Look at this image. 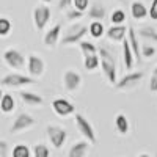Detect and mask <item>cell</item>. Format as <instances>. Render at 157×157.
<instances>
[{"label":"cell","mask_w":157,"mask_h":157,"mask_svg":"<svg viewBox=\"0 0 157 157\" xmlns=\"http://www.w3.org/2000/svg\"><path fill=\"white\" fill-rule=\"evenodd\" d=\"M98 57H99V63H101V68L105 74L107 80L110 85L116 83V61L112 55V52L107 47H99L98 49Z\"/></svg>","instance_id":"6da1fadb"},{"label":"cell","mask_w":157,"mask_h":157,"mask_svg":"<svg viewBox=\"0 0 157 157\" xmlns=\"http://www.w3.org/2000/svg\"><path fill=\"white\" fill-rule=\"evenodd\" d=\"M74 121H75V127H77V130L85 137V140L90 143V145H94L98 138H96V132H94L93 126H91V123L86 120V118H85L82 113H75Z\"/></svg>","instance_id":"7a4b0ae2"},{"label":"cell","mask_w":157,"mask_h":157,"mask_svg":"<svg viewBox=\"0 0 157 157\" xmlns=\"http://www.w3.org/2000/svg\"><path fill=\"white\" fill-rule=\"evenodd\" d=\"M46 132H47V137L52 143V146H54L55 149H61L64 141H66V138H68L66 129L61 127V126H57V124H49L46 127Z\"/></svg>","instance_id":"3957f363"},{"label":"cell","mask_w":157,"mask_h":157,"mask_svg":"<svg viewBox=\"0 0 157 157\" xmlns=\"http://www.w3.org/2000/svg\"><path fill=\"white\" fill-rule=\"evenodd\" d=\"M88 33V27L82 24H75L74 27H71L66 35L63 36L61 44L63 46H72V44H78L80 41H83V36Z\"/></svg>","instance_id":"277c9868"},{"label":"cell","mask_w":157,"mask_h":157,"mask_svg":"<svg viewBox=\"0 0 157 157\" xmlns=\"http://www.w3.org/2000/svg\"><path fill=\"white\" fill-rule=\"evenodd\" d=\"M32 83H35V78H32L30 75L19 74V72L6 74L0 80V85H3V86H24V85H32Z\"/></svg>","instance_id":"5b68a950"},{"label":"cell","mask_w":157,"mask_h":157,"mask_svg":"<svg viewBox=\"0 0 157 157\" xmlns=\"http://www.w3.org/2000/svg\"><path fill=\"white\" fill-rule=\"evenodd\" d=\"M50 8L46 6V5H38L35 10H33V24H35V27L36 30H44L46 29V25L47 22L50 21Z\"/></svg>","instance_id":"8992f818"},{"label":"cell","mask_w":157,"mask_h":157,"mask_svg":"<svg viewBox=\"0 0 157 157\" xmlns=\"http://www.w3.org/2000/svg\"><path fill=\"white\" fill-rule=\"evenodd\" d=\"M35 118L32 116V115H29V113H19L17 116H16V120L13 121V124H11V127H10V132L11 134H19V132H22V130H27V129H30L32 126H35Z\"/></svg>","instance_id":"52a82bcc"},{"label":"cell","mask_w":157,"mask_h":157,"mask_svg":"<svg viewBox=\"0 0 157 157\" xmlns=\"http://www.w3.org/2000/svg\"><path fill=\"white\" fill-rule=\"evenodd\" d=\"M44 69H46V64H44V60L39 57V55H35V54H30L27 57V71L30 74V77H41L44 74Z\"/></svg>","instance_id":"ba28073f"},{"label":"cell","mask_w":157,"mask_h":157,"mask_svg":"<svg viewBox=\"0 0 157 157\" xmlns=\"http://www.w3.org/2000/svg\"><path fill=\"white\" fill-rule=\"evenodd\" d=\"M3 61L13 69H21L25 64V57L17 49H6L3 52Z\"/></svg>","instance_id":"9c48e42d"},{"label":"cell","mask_w":157,"mask_h":157,"mask_svg":"<svg viewBox=\"0 0 157 157\" xmlns=\"http://www.w3.org/2000/svg\"><path fill=\"white\" fill-rule=\"evenodd\" d=\"M141 78H143V72L141 71H138V72H129L127 75L121 77L120 80H116V83L113 86L116 90H127L130 86H135Z\"/></svg>","instance_id":"30bf717a"},{"label":"cell","mask_w":157,"mask_h":157,"mask_svg":"<svg viewBox=\"0 0 157 157\" xmlns=\"http://www.w3.org/2000/svg\"><path fill=\"white\" fill-rule=\"evenodd\" d=\"M52 109H54V112L58 115V116H69L72 113H75V107L74 104L69 102L68 99H55L54 102H52Z\"/></svg>","instance_id":"8fae6325"},{"label":"cell","mask_w":157,"mask_h":157,"mask_svg":"<svg viewBox=\"0 0 157 157\" xmlns=\"http://www.w3.org/2000/svg\"><path fill=\"white\" fill-rule=\"evenodd\" d=\"M63 85L68 91H75L82 85V75L72 69H68L63 74Z\"/></svg>","instance_id":"7c38bea8"},{"label":"cell","mask_w":157,"mask_h":157,"mask_svg":"<svg viewBox=\"0 0 157 157\" xmlns=\"http://www.w3.org/2000/svg\"><path fill=\"white\" fill-rule=\"evenodd\" d=\"M60 33H61V24H55L50 30L46 32L44 35V46L49 49H54L58 44V39H60Z\"/></svg>","instance_id":"4fadbf2b"},{"label":"cell","mask_w":157,"mask_h":157,"mask_svg":"<svg viewBox=\"0 0 157 157\" xmlns=\"http://www.w3.org/2000/svg\"><path fill=\"white\" fill-rule=\"evenodd\" d=\"M127 43L130 46V50L134 54V60L141 63V58H140V46H138V36H137V32L134 30V27H127Z\"/></svg>","instance_id":"5bb4252c"},{"label":"cell","mask_w":157,"mask_h":157,"mask_svg":"<svg viewBox=\"0 0 157 157\" xmlns=\"http://www.w3.org/2000/svg\"><path fill=\"white\" fill-rule=\"evenodd\" d=\"M90 146L91 145L86 140L75 141L68 151V157H86V154L90 152Z\"/></svg>","instance_id":"9a60e30c"},{"label":"cell","mask_w":157,"mask_h":157,"mask_svg":"<svg viewBox=\"0 0 157 157\" xmlns=\"http://www.w3.org/2000/svg\"><path fill=\"white\" fill-rule=\"evenodd\" d=\"M126 33H127V27L126 25H112L110 29L105 30V35L110 41L113 43H121L123 39L126 38Z\"/></svg>","instance_id":"2e32d148"},{"label":"cell","mask_w":157,"mask_h":157,"mask_svg":"<svg viewBox=\"0 0 157 157\" xmlns=\"http://www.w3.org/2000/svg\"><path fill=\"white\" fill-rule=\"evenodd\" d=\"M19 98L27 104V105H32V107L43 105V102H44V99L41 96L36 94V93H32V91H19Z\"/></svg>","instance_id":"e0dca14e"},{"label":"cell","mask_w":157,"mask_h":157,"mask_svg":"<svg viewBox=\"0 0 157 157\" xmlns=\"http://www.w3.org/2000/svg\"><path fill=\"white\" fill-rule=\"evenodd\" d=\"M130 14H132L134 19L141 21V19H145V17L148 16V8L143 5L141 2H137V0H134L132 5H130Z\"/></svg>","instance_id":"ac0fdd59"},{"label":"cell","mask_w":157,"mask_h":157,"mask_svg":"<svg viewBox=\"0 0 157 157\" xmlns=\"http://www.w3.org/2000/svg\"><path fill=\"white\" fill-rule=\"evenodd\" d=\"M88 17L94 19V22H102V19L105 17V8H104L102 5H99L98 2L93 3L88 10Z\"/></svg>","instance_id":"d6986e66"},{"label":"cell","mask_w":157,"mask_h":157,"mask_svg":"<svg viewBox=\"0 0 157 157\" xmlns=\"http://www.w3.org/2000/svg\"><path fill=\"white\" fill-rule=\"evenodd\" d=\"M115 127L120 135H126L129 132V120L124 113H118L115 116Z\"/></svg>","instance_id":"ffe728a7"},{"label":"cell","mask_w":157,"mask_h":157,"mask_svg":"<svg viewBox=\"0 0 157 157\" xmlns=\"http://www.w3.org/2000/svg\"><path fill=\"white\" fill-rule=\"evenodd\" d=\"M121 43H123V60H124V64H126L127 69H132L134 63H135L134 54H132V50H130V46H129V43H127L126 38L123 39Z\"/></svg>","instance_id":"44dd1931"},{"label":"cell","mask_w":157,"mask_h":157,"mask_svg":"<svg viewBox=\"0 0 157 157\" xmlns=\"http://www.w3.org/2000/svg\"><path fill=\"white\" fill-rule=\"evenodd\" d=\"M14 109H16V101H14V98H13L11 94H5V93H3L2 99H0V110H2L3 113H11Z\"/></svg>","instance_id":"7402d4cb"},{"label":"cell","mask_w":157,"mask_h":157,"mask_svg":"<svg viewBox=\"0 0 157 157\" xmlns=\"http://www.w3.org/2000/svg\"><path fill=\"white\" fill-rule=\"evenodd\" d=\"M138 36H141L143 39H146V41L152 44H157V30L152 29V27H143L138 30Z\"/></svg>","instance_id":"603a6c76"},{"label":"cell","mask_w":157,"mask_h":157,"mask_svg":"<svg viewBox=\"0 0 157 157\" xmlns=\"http://www.w3.org/2000/svg\"><path fill=\"white\" fill-rule=\"evenodd\" d=\"M11 157H32V149L27 146V145H16L11 151Z\"/></svg>","instance_id":"cb8c5ba5"},{"label":"cell","mask_w":157,"mask_h":157,"mask_svg":"<svg viewBox=\"0 0 157 157\" xmlns=\"http://www.w3.org/2000/svg\"><path fill=\"white\" fill-rule=\"evenodd\" d=\"M32 157H50V149L44 143H36L32 149Z\"/></svg>","instance_id":"d4e9b609"},{"label":"cell","mask_w":157,"mask_h":157,"mask_svg":"<svg viewBox=\"0 0 157 157\" xmlns=\"http://www.w3.org/2000/svg\"><path fill=\"white\" fill-rule=\"evenodd\" d=\"M88 32H90V35L93 38H101L104 33H105V29H104L102 22H94L93 21L90 24V27H88Z\"/></svg>","instance_id":"484cf974"},{"label":"cell","mask_w":157,"mask_h":157,"mask_svg":"<svg viewBox=\"0 0 157 157\" xmlns=\"http://www.w3.org/2000/svg\"><path fill=\"white\" fill-rule=\"evenodd\" d=\"M78 46H80V49H82L83 57L96 55V54H98V47H96L93 43H91V41H80V43H78Z\"/></svg>","instance_id":"4316f807"},{"label":"cell","mask_w":157,"mask_h":157,"mask_svg":"<svg viewBox=\"0 0 157 157\" xmlns=\"http://www.w3.org/2000/svg\"><path fill=\"white\" fill-rule=\"evenodd\" d=\"M83 66H85V69H88V71H94V69L99 66V57H98V54H96V55L83 57Z\"/></svg>","instance_id":"83f0119b"},{"label":"cell","mask_w":157,"mask_h":157,"mask_svg":"<svg viewBox=\"0 0 157 157\" xmlns=\"http://www.w3.org/2000/svg\"><path fill=\"white\" fill-rule=\"evenodd\" d=\"M110 21L113 25H123L126 22V13L123 10H113L110 14Z\"/></svg>","instance_id":"f1b7e54d"},{"label":"cell","mask_w":157,"mask_h":157,"mask_svg":"<svg viewBox=\"0 0 157 157\" xmlns=\"http://www.w3.org/2000/svg\"><path fill=\"white\" fill-rule=\"evenodd\" d=\"M11 32V21L6 17H0V36H8Z\"/></svg>","instance_id":"f546056e"},{"label":"cell","mask_w":157,"mask_h":157,"mask_svg":"<svg viewBox=\"0 0 157 157\" xmlns=\"http://www.w3.org/2000/svg\"><path fill=\"white\" fill-rule=\"evenodd\" d=\"M140 55L145 57V58H152L155 55V47L151 44H143L140 47Z\"/></svg>","instance_id":"4dcf8cb0"},{"label":"cell","mask_w":157,"mask_h":157,"mask_svg":"<svg viewBox=\"0 0 157 157\" xmlns=\"http://www.w3.org/2000/svg\"><path fill=\"white\" fill-rule=\"evenodd\" d=\"M72 6H74V10H77V11L85 13V11H88L90 0H72Z\"/></svg>","instance_id":"1f68e13d"},{"label":"cell","mask_w":157,"mask_h":157,"mask_svg":"<svg viewBox=\"0 0 157 157\" xmlns=\"http://www.w3.org/2000/svg\"><path fill=\"white\" fill-rule=\"evenodd\" d=\"M149 91L157 93V66L152 69V74H151V78H149Z\"/></svg>","instance_id":"d6a6232c"},{"label":"cell","mask_w":157,"mask_h":157,"mask_svg":"<svg viewBox=\"0 0 157 157\" xmlns=\"http://www.w3.org/2000/svg\"><path fill=\"white\" fill-rule=\"evenodd\" d=\"M83 16V13H80V11H77V10H69L68 13H66V17L69 19V21H77V19H80Z\"/></svg>","instance_id":"836d02e7"},{"label":"cell","mask_w":157,"mask_h":157,"mask_svg":"<svg viewBox=\"0 0 157 157\" xmlns=\"http://www.w3.org/2000/svg\"><path fill=\"white\" fill-rule=\"evenodd\" d=\"M8 154H10V145H8V141L0 140V157H8Z\"/></svg>","instance_id":"e575fe53"},{"label":"cell","mask_w":157,"mask_h":157,"mask_svg":"<svg viewBox=\"0 0 157 157\" xmlns=\"http://www.w3.org/2000/svg\"><path fill=\"white\" fill-rule=\"evenodd\" d=\"M148 16H149L152 21H157V0H152L151 8L148 10Z\"/></svg>","instance_id":"d590c367"},{"label":"cell","mask_w":157,"mask_h":157,"mask_svg":"<svg viewBox=\"0 0 157 157\" xmlns=\"http://www.w3.org/2000/svg\"><path fill=\"white\" fill-rule=\"evenodd\" d=\"M71 5H72V0H60V2H58V8H60V11L68 10Z\"/></svg>","instance_id":"8d00e7d4"},{"label":"cell","mask_w":157,"mask_h":157,"mask_svg":"<svg viewBox=\"0 0 157 157\" xmlns=\"http://www.w3.org/2000/svg\"><path fill=\"white\" fill-rule=\"evenodd\" d=\"M138 157H151V155L146 154V152H141V154H138Z\"/></svg>","instance_id":"74e56055"},{"label":"cell","mask_w":157,"mask_h":157,"mask_svg":"<svg viewBox=\"0 0 157 157\" xmlns=\"http://www.w3.org/2000/svg\"><path fill=\"white\" fill-rule=\"evenodd\" d=\"M2 96H3V91H2V88H0V99H2Z\"/></svg>","instance_id":"f35d334b"},{"label":"cell","mask_w":157,"mask_h":157,"mask_svg":"<svg viewBox=\"0 0 157 157\" xmlns=\"http://www.w3.org/2000/svg\"><path fill=\"white\" fill-rule=\"evenodd\" d=\"M43 2H44V3H50V2H52V0H43Z\"/></svg>","instance_id":"ab89813d"},{"label":"cell","mask_w":157,"mask_h":157,"mask_svg":"<svg viewBox=\"0 0 157 157\" xmlns=\"http://www.w3.org/2000/svg\"><path fill=\"white\" fill-rule=\"evenodd\" d=\"M116 2H124V0H116Z\"/></svg>","instance_id":"60d3db41"}]
</instances>
